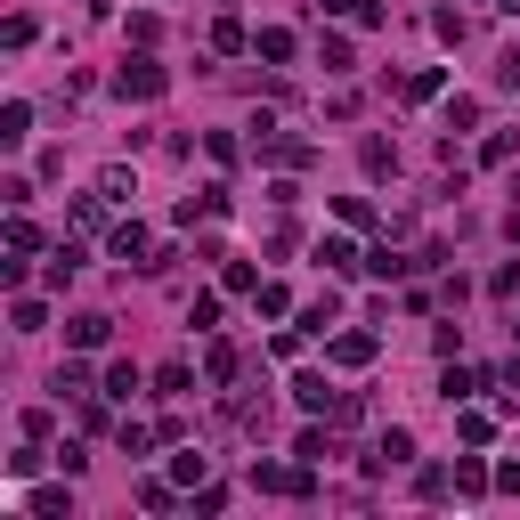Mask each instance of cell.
I'll return each instance as SVG.
<instances>
[{"label":"cell","instance_id":"6da1fadb","mask_svg":"<svg viewBox=\"0 0 520 520\" xmlns=\"http://www.w3.org/2000/svg\"><path fill=\"white\" fill-rule=\"evenodd\" d=\"M252 488H269V496H309L317 480H309V455L301 464H252Z\"/></svg>","mask_w":520,"mask_h":520},{"label":"cell","instance_id":"7a4b0ae2","mask_svg":"<svg viewBox=\"0 0 520 520\" xmlns=\"http://www.w3.org/2000/svg\"><path fill=\"white\" fill-rule=\"evenodd\" d=\"M163 82H171V74H163L155 57H130L122 74H114V90H122V98H163Z\"/></svg>","mask_w":520,"mask_h":520},{"label":"cell","instance_id":"3957f363","mask_svg":"<svg viewBox=\"0 0 520 520\" xmlns=\"http://www.w3.org/2000/svg\"><path fill=\"white\" fill-rule=\"evenodd\" d=\"M317 17H350V25H382V0H317Z\"/></svg>","mask_w":520,"mask_h":520},{"label":"cell","instance_id":"277c9868","mask_svg":"<svg viewBox=\"0 0 520 520\" xmlns=\"http://www.w3.org/2000/svg\"><path fill=\"white\" fill-rule=\"evenodd\" d=\"M407 455H415V439H407V431H382V447L366 455V472H390V464H407Z\"/></svg>","mask_w":520,"mask_h":520},{"label":"cell","instance_id":"5b68a950","mask_svg":"<svg viewBox=\"0 0 520 520\" xmlns=\"http://www.w3.org/2000/svg\"><path fill=\"white\" fill-rule=\"evenodd\" d=\"M106 334H114V317H98V309H90V317H74V325H65V342H74V350H98Z\"/></svg>","mask_w":520,"mask_h":520},{"label":"cell","instance_id":"8992f818","mask_svg":"<svg viewBox=\"0 0 520 520\" xmlns=\"http://www.w3.org/2000/svg\"><path fill=\"white\" fill-rule=\"evenodd\" d=\"M334 366H374V334H334Z\"/></svg>","mask_w":520,"mask_h":520},{"label":"cell","instance_id":"52a82bcc","mask_svg":"<svg viewBox=\"0 0 520 520\" xmlns=\"http://www.w3.org/2000/svg\"><path fill=\"white\" fill-rule=\"evenodd\" d=\"M293 399H301V415H325V407H334V390H325V374H301Z\"/></svg>","mask_w":520,"mask_h":520},{"label":"cell","instance_id":"ba28073f","mask_svg":"<svg viewBox=\"0 0 520 520\" xmlns=\"http://www.w3.org/2000/svg\"><path fill=\"white\" fill-rule=\"evenodd\" d=\"M25 130H33V106H25V98H9V106H0V139H9V147H17V139H25Z\"/></svg>","mask_w":520,"mask_h":520},{"label":"cell","instance_id":"9c48e42d","mask_svg":"<svg viewBox=\"0 0 520 520\" xmlns=\"http://www.w3.org/2000/svg\"><path fill=\"white\" fill-rule=\"evenodd\" d=\"M114 260H139V269H155V260H147V228H114Z\"/></svg>","mask_w":520,"mask_h":520},{"label":"cell","instance_id":"30bf717a","mask_svg":"<svg viewBox=\"0 0 520 520\" xmlns=\"http://www.w3.org/2000/svg\"><path fill=\"white\" fill-rule=\"evenodd\" d=\"M358 163H366V179H390V171H399V155H390L382 139H366V147H358Z\"/></svg>","mask_w":520,"mask_h":520},{"label":"cell","instance_id":"8fae6325","mask_svg":"<svg viewBox=\"0 0 520 520\" xmlns=\"http://www.w3.org/2000/svg\"><path fill=\"white\" fill-rule=\"evenodd\" d=\"M455 431H464L472 447H488V439H496V415H488V407H464V423H455Z\"/></svg>","mask_w":520,"mask_h":520},{"label":"cell","instance_id":"7c38bea8","mask_svg":"<svg viewBox=\"0 0 520 520\" xmlns=\"http://www.w3.org/2000/svg\"><path fill=\"white\" fill-rule=\"evenodd\" d=\"M317 260H325V269H358V244H350V236H325Z\"/></svg>","mask_w":520,"mask_h":520},{"label":"cell","instance_id":"4fadbf2b","mask_svg":"<svg viewBox=\"0 0 520 520\" xmlns=\"http://www.w3.org/2000/svg\"><path fill=\"white\" fill-rule=\"evenodd\" d=\"M204 374H212V382H220V390H228V382H236V374H244V358H236V350H228V342H220V350H212V358H204Z\"/></svg>","mask_w":520,"mask_h":520},{"label":"cell","instance_id":"5bb4252c","mask_svg":"<svg viewBox=\"0 0 520 520\" xmlns=\"http://www.w3.org/2000/svg\"><path fill=\"white\" fill-rule=\"evenodd\" d=\"M252 49H260V57H269V65H285V57H293V33H285V25H269V33H260V41H252Z\"/></svg>","mask_w":520,"mask_h":520},{"label":"cell","instance_id":"9a60e30c","mask_svg":"<svg viewBox=\"0 0 520 520\" xmlns=\"http://www.w3.org/2000/svg\"><path fill=\"white\" fill-rule=\"evenodd\" d=\"M25 512H41V520H57V512H74V496H65V488H41V496H25Z\"/></svg>","mask_w":520,"mask_h":520},{"label":"cell","instance_id":"2e32d148","mask_svg":"<svg viewBox=\"0 0 520 520\" xmlns=\"http://www.w3.org/2000/svg\"><path fill=\"white\" fill-rule=\"evenodd\" d=\"M317 57H325V74H350V41H342V33H325Z\"/></svg>","mask_w":520,"mask_h":520},{"label":"cell","instance_id":"e0dca14e","mask_svg":"<svg viewBox=\"0 0 520 520\" xmlns=\"http://www.w3.org/2000/svg\"><path fill=\"white\" fill-rule=\"evenodd\" d=\"M49 390H57V399H82V390H90V374H82V366H74V358H65V366H57V382H49Z\"/></svg>","mask_w":520,"mask_h":520},{"label":"cell","instance_id":"ac0fdd59","mask_svg":"<svg viewBox=\"0 0 520 520\" xmlns=\"http://www.w3.org/2000/svg\"><path fill=\"white\" fill-rule=\"evenodd\" d=\"M439 390H447V399H455V407H464V399H472V390H480V374H472V366H447V382H439Z\"/></svg>","mask_w":520,"mask_h":520},{"label":"cell","instance_id":"d6986e66","mask_svg":"<svg viewBox=\"0 0 520 520\" xmlns=\"http://www.w3.org/2000/svg\"><path fill=\"white\" fill-rule=\"evenodd\" d=\"M187 325H195V334H212V325H220V293H195V309H187Z\"/></svg>","mask_w":520,"mask_h":520},{"label":"cell","instance_id":"ffe728a7","mask_svg":"<svg viewBox=\"0 0 520 520\" xmlns=\"http://www.w3.org/2000/svg\"><path fill=\"white\" fill-rule=\"evenodd\" d=\"M455 488H464V496H480V488H488V464H480V455H464V464H455Z\"/></svg>","mask_w":520,"mask_h":520},{"label":"cell","instance_id":"44dd1931","mask_svg":"<svg viewBox=\"0 0 520 520\" xmlns=\"http://www.w3.org/2000/svg\"><path fill=\"white\" fill-rule=\"evenodd\" d=\"M98 195H106V204H130V171H122V163L98 171Z\"/></svg>","mask_w":520,"mask_h":520},{"label":"cell","instance_id":"7402d4cb","mask_svg":"<svg viewBox=\"0 0 520 520\" xmlns=\"http://www.w3.org/2000/svg\"><path fill=\"white\" fill-rule=\"evenodd\" d=\"M212 49H220V57H236V49H244V25H236V17H220V25H212Z\"/></svg>","mask_w":520,"mask_h":520},{"label":"cell","instance_id":"603a6c76","mask_svg":"<svg viewBox=\"0 0 520 520\" xmlns=\"http://www.w3.org/2000/svg\"><path fill=\"white\" fill-rule=\"evenodd\" d=\"M325 325H334V293H325V301H309V309H301V334H325Z\"/></svg>","mask_w":520,"mask_h":520},{"label":"cell","instance_id":"cb8c5ba5","mask_svg":"<svg viewBox=\"0 0 520 520\" xmlns=\"http://www.w3.org/2000/svg\"><path fill=\"white\" fill-rule=\"evenodd\" d=\"M139 390V366H106V399H130Z\"/></svg>","mask_w":520,"mask_h":520},{"label":"cell","instance_id":"d4e9b609","mask_svg":"<svg viewBox=\"0 0 520 520\" xmlns=\"http://www.w3.org/2000/svg\"><path fill=\"white\" fill-rule=\"evenodd\" d=\"M139 504L147 512H171V480H139Z\"/></svg>","mask_w":520,"mask_h":520},{"label":"cell","instance_id":"484cf974","mask_svg":"<svg viewBox=\"0 0 520 520\" xmlns=\"http://www.w3.org/2000/svg\"><path fill=\"white\" fill-rule=\"evenodd\" d=\"M496 82H504V90H520V41H512V49L496 57Z\"/></svg>","mask_w":520,"mask_h":520},{"label":"cell","instance_id":"4316f807","mask_svg":"<svg viewBox=\"0 0 520 520\" xmlns=\"http://www.w3.org/2000/svg\"><path fill=\"white\" fill-rule=\"evenodd\" d=\"M488 293H496V301H512V293H520V260H504V269H496V285H488Z\"/></svg>","mask_w":520,"mask_h":520}]
</instances>
